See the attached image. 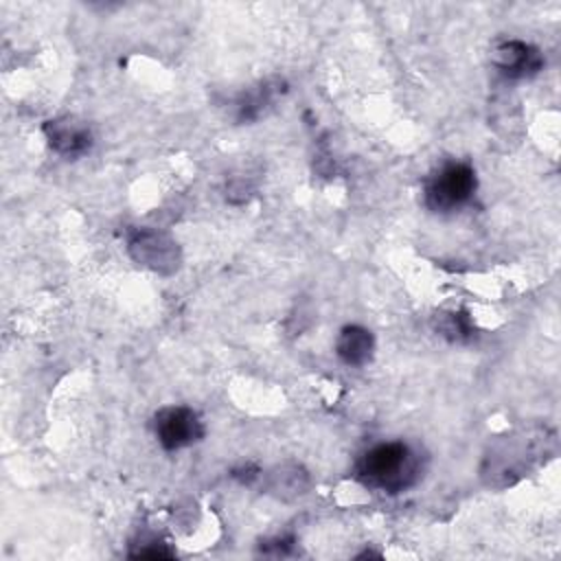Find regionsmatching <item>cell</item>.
Segmentation results:
<instances>
[{
	"label": "cell",
	"mask_w": 561,
	"mask_h": 561,
	"mask_svg": "<svg viewBox=\"0 0 561 561\" xmlns=\"http://www.w3.org/2000/svg\"><path fill=\"white\" fill-rule=\"evenodd\" d=\"M129 252L138 263L158 272H171L178 267L175 243L167 234L153 230H136L129 239Z\"/></svg>",
	"instance_id": "4"
},
{
	"label": "cell",
	"mask_w": 561,
	"mask_h": 561,
	"mask_svg": "<svg viewBox=\"0 0 561 561\" xmlns=\"http://www.w3.org/2000/svg\"><path fill=\"white\" fill-rule=\"evenodd\" d=\"M44 134L50 147L66 158H77L92 147L90 129L83 123H77L75 118H68V116L48 121L44 125Z\"/></svg>",
	"instance_id": "6"
},
{
	"label": "cell",
	"mask_w": 561,
	"mask_h": 561,
	"mask_svg": "<svg viewBox=\"0 0 561 561\" xmlns=\"http://www.w3.org/2000/svg\"><path fill=\"white\" fill-rule=\"evenodd\" d=\"M493 64L500 68L502 75L511 79H522L539 72L543 66V59L535 46L522 39H506L495 46Z\"/></svg>",
	"instance_id": "5"
},
{
	"label": "cell",
	"mask_w": 561,
	"mask_h": 561,
	"mask_svg": "<svg viewBox=\"0 0 561 561\" xmlns=\"http://www.w3.org/2000/svg\"><path fill=\"white\" fill-rule=\"evenodd\" d=\"M443 335H449L451 340H469L473 335V324L465 311L447 313L440 324Z\"/></svg>",
	"instance_id": "8"
},
{
	"label": "cell",
	"mask_w": 561,
	"mask_h": 561,
	"mask_svg": "<svg viewBox=\"0 0 561 561\" xmlns=\"http://www.w3.org/2000/svg\"><path fill=\"white\" fill-rule=\"evenodd\" d=\"M373 333L359 324H346L335 340V353L346 366H364L373 357Z\"/></svg>",
	"instance_id": "7"
},
{
	"label": "cell",
	"mask_w": 561,
	"mask_h": 561,
	"mask_svg": "<svg viewBox=\"0 0 561 561\" xmlns=\"http://www.w3.org/2000/svg\"><path fill=\"white\" fill-rule=\"evenodd\" d=\"M478 180L467 162H445L425 182L423 202L434 213H454L471 202Z\"/></svg>",
	"instance_id": "2"
},
{
	"label": "cell",
	"mask_w": 561,
	"mask_h": 561,
	"mask_svg": "<svg viewBox=\"0 0 561 561\" xmlns=\"http://www.w3.org/2000/svg\"><path fill=\"white\" fill-rule=\"evenodd\" d=\"M355 478L368 489L401 493L419 482L421 456L403 440L377 443L359 456Z\"/></svg>",
	"instance_id": "1"
},
{
	"label": "cell",
	"mask_w": 561,
	"mask_h": 561,
	"mask_svg": "<svg viewBox=\"0 0 561 561\" xmlns=\"http://www.w3.org/2000/svg\"><path fill=\"white\" fill-rule=\"evenodd\" d=\"M153 430L158 443L169 449H182L197 443L204 436V423L199 421L197 412L186 405H171L156 414Z\"/></svg>",
	"instance_id": "3"
}]
</instances>
